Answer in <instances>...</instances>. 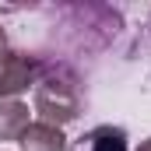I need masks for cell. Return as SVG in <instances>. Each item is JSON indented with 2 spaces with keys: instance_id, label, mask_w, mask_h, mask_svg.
I'll return each instance as SVG.
<instances>
[{
  "instance_id": "3",
  "label": "cell",
  "mask_w": 151,
  "mask_h": 151,
  "mask_svg": "<svg viewBox=\"0 0 151 151\" xmlns=\"http://www.w3.org/2000/svg\"><path fill=\"white\" fill-rule=\"evenodd\" d=\"M67 151H130V141H127L123 127L102 123V127H91L88 134H81L74 144H67Z\"/></svg>"
},
{
  "instance_id": "7",
  "label": "cell",
  "mask_w": 151,
  "mask_h": 151,
  "mask_svg": "<svg viewBox=\"0 0 151 151\" xmlns=\"http://www.w3.org/2000/svg\"><path fill=\"white\" fill-rule=\"evenodd\" d=\"M134 151H151V137H148V141H141V144H137Z\"/></svg>"
},
{
  "instance_id": "2",
  "label": "cell",
  "mask_w": 151,
  "mask_h": 151,
  "mask_svg": "<svg viewBox=\"0 0 151 151\" xmlns=\"http://www.w3.org/2000/svg\"><path fill=\"white\" fill-rule=\"evenodd\" d=\"M39 74H42V67L35 56H28L21 49H7L0 56V99H18L21 91L35 88Z\"/></svg>"
},
{
  "instance_id": "6",
  "label": "cell",
  "mask_w": 151,
  "mask_h": 151,
  "mask_svg": "<svg viewBox=\"0 0 151 151\" xmlns=\"http://www.w3.org/2000/svg\"><path fill=\"white\" fill-rule=\"evenodd\" d=\"M7 53V32H4V25H0V56Z\"/></svg>"
},
{
  "instance_id": "1",
  "label": "cell",
  "mask_w": 151,
  "mask_h": 151,
  "mask_svg": "<svg viewBox=\"0 0 151 151\" xmlns=\"http://www.w3.org/2000/svg\"><path fill=\"white\" fill-rule=\"evenodd\" d=\"M35 113L42 116V123L53 127H67L70 119H77L81 113V95L74 88V77L63 70H46L35 81Z\"/></svg>"
},
{
  "instance_id": "5",
  "label": "cell",
  "mask_w": 151,
  "mask_h": 151,
  "mask_svg": "<svg viewBox=\"0 0 151 151\" xmlns=\"http://www.w3.org/2000/svg\"><path fill=\"white\" fill-rule=\"evenodd\" d=\"M21 151H67V137H63V130L60 127H53V123H32L25 134H21Z\"/></svg>"
},
{
  "instance_id": "4",
  "label": "cell",
  "mask_w": 151,
  "mask_h": 151,
  "mask_svg": "<svg viewBox=\"0 0 151 151\" xmlns=\"http://www.w3.org/2000/svg\"><path fill=\"white\" fill-rule=\"evenodd\" d=\"M32 127V113L21 99H0V141H21Z\"/></svg>"
}]
</instances>
